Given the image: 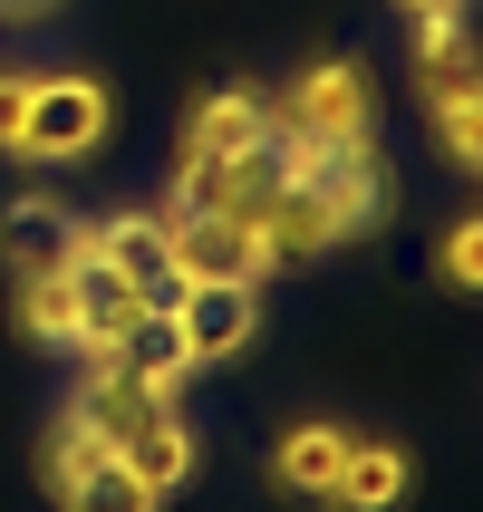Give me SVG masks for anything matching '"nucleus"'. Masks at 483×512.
Returning <instances> with one entry per match:
<instances>
[{"label":"nucleus","instance_id":"obj_5","mask_svg":"<svg viewBox=\"0 0 483 512\" xmlns=\"http://www.w3.org/2000/svg\"><path fill=\"white\" fill-rule=\"evenodd\" d=\"M281 184H290V155H281V136H271V145H252V155H223V165H184L165 213H232V223H252Z\"/></svg>","mask_w":483,"mask_h":512},{"label":"nucleus","instance_id":"obj_4","mask_svg":"<svg viewBox=\"0 0 483 512\" xmlns=\"http://www.w3.org/2000/svg\"><path fill=\"white\" fill-rule=\"evenodd\" d=\"M165 319L184 329V348H194V368H213V358H242L261 329V281H174Z\"/></svg>","mask_w":483,"mask_h":512},{"label":"nucleus","instance_id":"obj_8","mask_svg":"<svg viewBox=\"0 0 483 512\" xmlns=\"http://www.w3.org/2000/svg\"><path fill=\"white\" fill-rule=\"evenodd\" d=\"M87 252L126 271L145 290V310H165L174 300V261H165V213H107V223H87Z\"/></svg>","mask_w":483,"mask_h":512},{"label":"nucleus","instance_id":"obj_14","mask_svg":"<svg viewBox=\"0 0 483 512\" xmlns=\"http://www.w3.org/2000/svg\"><path fill=\"white\" fill-rule=\"evenodd\" d=\"M329 503H339V512H397L406 503V455H397V445H348Z\"/></svg>","mask_w":483,"mask_h":512},{"label":"nucleus","instance_id":"obj_12","mask_svg":"<svg viewBox=\"0 0 483 512\" xmlns=\"http://www.w3.org/2000/svg\"><path fill=\"white\" fill-rule=\"evenodd\" d=\"M474 78H483V49L464 39V10H416V87H426V107Z\"/></svg>","mask_w":483,"mask_h":512},{"label":"nucleus","instance_id":"obj_11","mask_svg":"<svg viewBox=\"0 0 483 512\" xmlns=\"http://www.w3.org/2000/svg\"><path fill=\"white\" fill-rule=\"evenodd\" d=\"M78 242H87V223H68L58 203H29V194H20L10 213H0V252L20 261V281H29V271H68Z\"/></svg>","mask_w":483,"mask_h":512},{"label":"nucleus","instance_id":"obj_15","mask_svg":"<svg viewBox=\"0 0 483 512\" xmlns=\"http://www.w3.org/2000/svg\"><path fill=\"white\" fill-rule=\"evenodd\" d=\"M116 464H126V474H145L155 493H174L184 474H194V426H184V416H155V426H136L126 445H116Z\"/></svg>","mask_w":483,"mask_h":512},{"label":"nucleus","instance_id":"obj_20","mask_svg":"<svg viewBox=\"0 0 483 512\" xmlns=\"http://www.w3.org/2000/svg\"><path fill=\"white\" fill-rule=\"evenodd\" d=\"M435 271H445L455 290H483V213H464V223L435 242Z\"/></svg>","mask_w":483,"mask_h":512},{"label":"nucleus","instance_id":"obj_9","mask_svg":"<svg viewBox=\"0 0 483 512\" xmlns=\"http://www.w3.org/2000/svg\"><path fill=\"white\" fill-rule=\"evenodd\" d=\"M68 290H78V348H87V368H97V358H116L126 319L145 310V290L126 281V271H107L87 242H78V261H68Z\"/></svg>","mask_w":483,"mask_h":512},{"label":"nucleus","instance_id":"obj_3","mask_svg":"<svg viewBox=\"0 0 483 512\" xmlns=\"http://www.w3.org/2000/svg\"><path fill=\"white\" fill-rule=\"evenodd\" d=\"M281 155H290V174L329 203L339 242H358V232L387 223V165H377V145H281Z\"/></svg>","mask_w":483,"mask_h":512},{"label":"nucleus","instance_id":"obj_10","mask_svg":"<svg viewBox=\"0 0 483 512\" xmlns=\"http://www.w3.org/2000/svg\"><path fill=\"white\" fill-rule=\"evenodd\" d=\"M252 145H271V107L252 87H213L184 116V165H223V155H252Z\"/></svg>","mask_w":483,"mask_h":512},{"label":"nucleus","instance_id":"obj_16","mask_svg":"<svg viewBox=\"0 0 483 512\" xmlns=\"http://www.w3.org/2000/svg\"><path fill=\"white\" fill-rule=\"evenodd\" d=\"M58 503H68V512H155L165 493L145 484V474H126L116 455H97V464H78V474L58 484Z\"/></svg>","mask_w":483,"mask_h":512},{"label":"nucleus","instance_id":"obj_22","mask_svg":"<svg viewBox=\"0 0 483 512\" xmlns=\"http://www.w3.org/2000/svg\"><path fill=\"white\" fill-rule=\"evenodd\" d=\"M20 126H29V78L0 68V155H20Z\"/></svg>","mask_w":483,"mask_h":512},{"label":"nucleus","instance_id":"obj_6","mask_svg":"<svg viewBox=\"0 0 483 512\" xmlns=\"http://www.w3.org/2000/svg\"><path fill=\"white\" fill-rule=\"evenodd\" d=\"M165 261L174 281H261V242L232 213H165Z\"/></svg>","mask_w":483,"mask_h":512},{"label":"nucleus","instance_id":"obj_21","mask_svg":"<svg viewBox=\"0 0 483 512\" xmlns=\"http://www.w3.org/2000/svg\"><path fill=\"white\" fill-rule=\"evenodd\" d=\"M97 455H107V445L68 416V426H58V445H49V484H68V474H78V464H97Z\"/></svg>","mask_w":483,"mask_h":512},{"label":"nucleus","instance_id":"obj_19","mask_svg":"<svg viewBox=\"0 0 483 512\" xmlns=\"http://www.w3.org/2000/svg\"><path fill=\"white\" fill-rule=\"evenodd\" d=\"M426 116H435V145H445L464 174H483V78H474V87H455V97H435Z\"/></svg>","mask_w":483,"mask_h":512},{"label":"nucleus","instance_id":"obj_7","mask_svg":"<svg viewBox=\"0 0 483 512\" xmlns=\"http://www.w3.org/2000/svg\"><path fill=\"white\" fill-rule=\"evenodd\" d=\"M252 242H261V271H300V261H319V252H339V223H329V203L290 174L281 194L252 213Z\"/></svg>","mask_w":483,"mask_h":512},{"label":"nucleus","instance_id":"obj_17","mask_svg":"<svg viewBox=\"0 0 483 512\" xmlns=\"http://www.w3.org/2000/svg\"><path fill=\"white\" fill-rule=\"evenodd\" d=\"M339 455H348L339 426H290L281 455H271V474H281L290 493H329V484H339Z\"/></svg>","mask_w":483,"mask_h":512},{"label":"nucleus","instance_id":"obj_23","mask_svg":"<svg viewBox=\"0 0 483 512\" xmlns=\"http://www.w3.org/2000/svg\"><path fill=\"white\" fill-rule=\"evenodd\" d=\"M406 10H464V0H406Z\"/></svg>","mask_w":483,"mask_h":512},{"label":"nucleus","instance_id":"obj_1","mask_svg":"<svg viewBox=\"0 0 483 512\" xmlns=\"http://www.w3.org/2000/svg\"><path fill=\"white\" fill-rule=\"evenodd\" d=\"M368 126H377V87L358 58H310L271 97V136L281 145H368Z\"/></svg>","mask_w":483,"mask_h":512},{"label":"nucleus","instance_id":"obj_13","mask_svg":"<svg viewBox=\"0 0 483 512\" xmlns=\"http://www.w3.org/2000/svg\"><path fill=\"white\" fill-rule=\"evenodd\" d=\"M116 368L126 377H145V387H184V377H194V348H184V329H174L165 310H136L126 319V339H116Z\"/></svg>","mask_w":483,"mask_h":512},{"label":"nucleus","instance_id":"obj_2","mask_svg":"<svg viewBox=\"0 0 483 512\" xmlns=\"http://www.w3.org/2000/svg\"><path fill=\"white\" fill-rule=\"evenodd\" d=\"M116 126V97L97 78H29V126H20V155L29 165H78L97 155Z\"/></svg>","mask_w":483,"mask_h":512},{"label":"nucleus","instance_id":"obj_18","mask_svg":"<svg viewBox=\"0 0 483 512\" xmlns=\"http://www.w3.org/2000/svg\"><path fill=\"white\" fill-rule=\"evenodd\" d=\"M20 329L49 348H78V290H68V271H29L20 281Z\"/></svg>","mask_w":483,"mask_h":512}]
</instances>
